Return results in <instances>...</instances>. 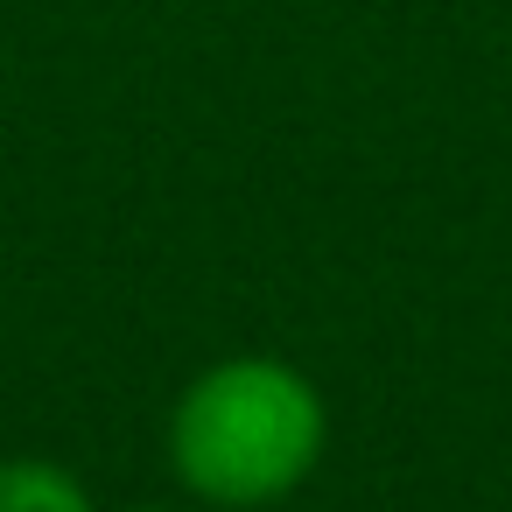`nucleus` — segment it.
<instances>
[{"label": "nucleus", "instance_id": "nucleus-1", "mask_svg": "<svg viewBox=\"0 0 512 512\" xmlns=\"http://www.w3.org/2000/svg\"><path fill=\"white\" fill-rule=\"evenodd\" d=\"M330 442L316 379L288 358L239 351L204 365L169 407V470L197 505L260 512L295 498Z\"/></svg>", "mask_w": 512, "mask_h": 512}, {"label": "nucleus", "instance_id": "nucleus-2", "mask_svg": "<svg viewBox=\"0 0 512 512\" xmlns=\"http://www.w3.org/2000/svg\"><path fill=\"white\" fill-rule=\"evenodd\" d=\"M0 512H99V498L57 456H0Z\"/></svg>", "mask_w": 512, "mask_h": 512}, {"label": "nucleus", "instance_id": "nucleus-3", "mask_svg": "<svg viewBox=\"0 0 512 512\" xmlns=\"http://www.w3.org/2000/svg\"><path fill=\"white\" fill-rule=\"evenodd\" d=\"M134 512H176V505H134Z\"/></svg>", "mask_w": 512, "mask_h": 512}]
</instances>
